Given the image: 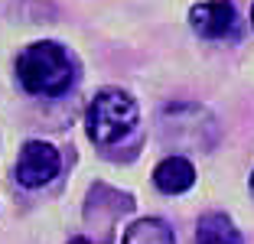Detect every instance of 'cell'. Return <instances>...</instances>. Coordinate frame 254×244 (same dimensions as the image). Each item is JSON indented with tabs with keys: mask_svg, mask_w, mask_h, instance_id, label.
<instances>
[{
	"mask_svg": "<svg viewBox=\"0 0 254 244\" xmlns=\"http://www.w3.org/2000/svg\"><path fill=\"white\" fill-rule=\"evenodd\" d=\"M124 244H176V238L163 218H137L127 228Z\"/></svg>",
	"mask_w": 254,
	"mask_h": 244,
	"instance_id": "obj_7",
	"label": "cell"
},
{
	"mask_svg": "<svg viewBox=\"0 0 254 244\" xmlns=\"http://www.w3.org/2000/svg\"><path fill=\"white\" fill-rule=\"evenodd\" d=\"M189 26L202 39H228L238 30V13L228 0H202L189 10Z\"/></svg>",
	"mask_w": 254,
	"mask_h": 244,
	"instance_id": "obj_4",
	"label": "cell"
},
{
	"mask_svg": "<svg viewBox=\"0 0 254 244\" xmlns=\"http://www.w3.org/2000/svg\"><path fill=\"white\" fill-rule=\"evenodd\" d=\"M16 78L30 95L59 98L75 85V59L62 43H30L16 56Z\"/></svg>",
	"mask_w": 254,
	"mask_h": 244,
	"instance_id": "obj_1",
	"label": "cell"
},
{
	"mask_svg": "<svg viewBox=\"0 0 254 244\" xmlns=\"http://www.w3.org/2000/svg\"><path fill=\"white\" fill-rule=\"evenodd\" d=\"M153 183H157L160 192L180 195V192H186V189H192L195 170H192V163H189L186 156H166V160L157 163V170H153Z\"/></svg>",
	"mask_w": 254,
	"mask_h": 244,
	"instance_id": "obj_5",
	"label": "cell"
},
{
	"mask_svg": "<svg viewBox=\"0 0 254 244\" xmlns=\"http://www.w3.org/2000/svg\"><path fill=\"white\" fill-rule=\"evenodd\" d=\"M251 195H254V173H251Z\"/></svg>",
	"mask_w": 254,
	"mask_h": 244,
	"instance_id": "obj_9",
	"label": "cell"
},
{
	"mask_svg": "<svg viewBox=\"0 0 254 244\" xmlns=\"http://www.w3.org/2000/svg\"><path fill=\"white\" fill-rule=\"evenodd\" d=\"M68 244H88V238H72Z\"/></svg>",
	"mask_w": 254,
	"mask_h": 244,
	"instance_id": "obj_8",
	"label": "cell"
},
{
	"mask_svg": "<svg viewBox=\"0 0 254 244\" xmlns=\"http://www.w3.org/2000/svg\"><path fill=\"white\" fill-rule=\"evenodd\" d=\"M62 170V156L53 143L46 140H26L20 150V160H16V183L26 185V189H39V185L53 183Z\"/></svg>",
	"mask_w": 254,
	"mask_h": 244,
	"instance_id": "obj_3",
	"label": "cell"
},
{
	"mask_svg": "<svg viewBox=\"0 0 254 244\" xmlns=\"http://www.w3.org/2000/svg\"><path fill=\"white\" fill-rule=\"evenodd\" d=\"M137 101L121 88H101L91 98L88 111H85V130L95 143L111 147V143L124 140L127 133L137 127Z\"/></svg>",
	"mask_w": 254,
	"mask_h": 244,
	"instance_id": "obj_2",
	"label": "cell"
},
{
	"mask_svg": "<svg viewBox=\"0 0 254 244\" xmlns=\"http://www.w3.org/2000/svg\"><path fill=\"white\" fill-rule=\"evenodd\" d=\"M195 244H245L241 231L235 228V222L222 212L202 215L195 225Z\"/></svg>",
	"mask_w": 254,
	"mask_h": 244,
	"instance_id": "obj_6",
	"label": "cell"
},
{
	"mask_svg": "<svg viewBox=\"0 0 254 244\" xmlns=\"http://www.w3.org/2000/svg\"><path fill=\"white\" fill-rule=\"evenodd\" d=\"M251 26H254V7H251Z\"/></svg>",
	"mask_w": 254,
	"mask_h": 244,
	"instance_id": "obj_10",
	"label": "cell"
}]
</instances>
